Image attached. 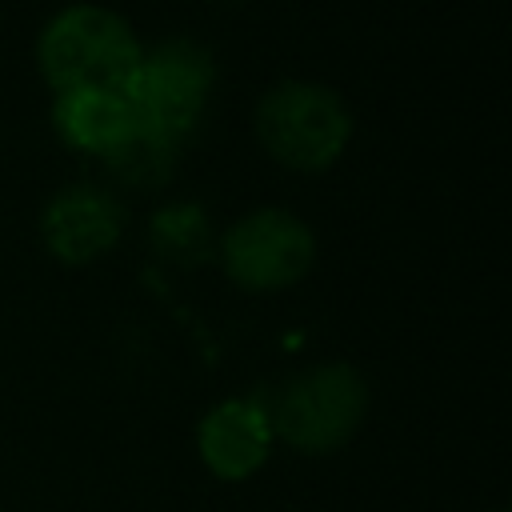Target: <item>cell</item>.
I'll use <instances>...</instances> for the list:
<instances>
[{"mask_svg":"<svg viewBox=\"0 0 512 512\" xmlns=\"http://www.w3.org/2000/svg\"><path fill=\"white\" fill-rule=\"evenodd\" d=\"M208 88H212V60L196 44H164L152 56H140L136 72L120 92L128 100L136 128L176 140L200 116Z\"/></svg>","mask_w":512,"mask_h":512,"instance_id":"4","label":"cell"},{"mask_svg":"<svg viewBox=\"0 0 512 512\" xmlns=\"http://www.w3.org/2000/svg\"><path fill=\"white\" fill-rule=\"evenodd\" d=\"M104 160L132 184H160L172 168V140L144 132V128H132Z\"/></svg>","mask_w":512,"mask_h":512,"instance_id":"9","label":"cell"},{"mask_svg":"<svg viewBox=\"0 0 512 512\" xmlns=\"http://www.w3.org/2000/svg\"><path fill=\"white\" fill-rule=\"evenodd\" d=\"M124 228V212L120 204L100 192V188H64L40 220L44 244L52 248L56 260L64 264H88L96 256H104Z\"/></svg>","mask_w":512,"mask_h":512,"instance_id":"6","label":"cell"},{"mask_svg":"<svg viewBox=\"0 0 512 512\" xmlns=\"http://www.w3.org/2000/svg\"><path fill=\"white\" fill-rule=\"evenodd\" d=\"M368 408V388L348 364H324L292 376L268 412L272 436H284L300 452L340 448Z\"/></svg>","mask_w":512,"mask_h":512,"instance_id":"3","label":"cell"},{"mask_svg":"<svg viewBox=\"0 0 512 512\" xmlns=\"http://www.w3.org/2000/svg\"><path fill=\"white\" fill-rule=\"evenodd\" d=\"M312 256L316 240L308 224L280 208H260L236 220L224 236V268L240 288L252 292L296 284L312 268Z\"/></svg>","mask_w":512,"mask_h":512,"instance_id":"5","label":"cell"},{"mask_svg":"<svg viewBox=\"0 0 512 512\" xmlns=\"http://www.w3.org/2000/svg\"><path fill=\"white\" fill-rule=\"evenodd\" d=\"M268 412L248 400H228L212 408L200 424V456L220 480L252 476L268 456Z\"/></svg>","mask_w":512,"mask_h":512,"instance_id":"7","label":"cell"},{"mask_svg":"<svg viewBox=\"0 0 512 512\" xmlns=\"http://www.w3.org/2000/svg\"><path fill=\"white\" fill-rule=\"evenodd\" d=\"M140 64L132 28L96 4L64 8L40 36V72L56 92L112 88L120 92Z\"/></svg>","mask_w":512,"mask_h":512,"instance_id":"1","label":"cell"},{"mask_svg":"<svg viewBox=\"0 0 512 512\" xmlns=\"http://www.w3.org/2000/svg\"><path fill=\"white\" fill-rule=\"evenodd\" d=\"M352 120L336 92L304 80H284L256 108L260 144L296 172H324L348 144Z\"/></svg>","mask_w":512,"mask_h":512,"instance_id":"2","label":"cell"},{"mask_svg":"<svg viewBox=\"0 0 512 512\" xmlns=\"http://www.w3.org/2000/svg\"><path fill=\"white\" fill-rule=\"evenodd\" d=\"M56 128L72 148L108 156L136 124L124 92L112 88H72L56 100Z\"/></svg>","mask_w":512,"mask_h":512,"instance_id":"8","label":"cell"}]
</instances>
